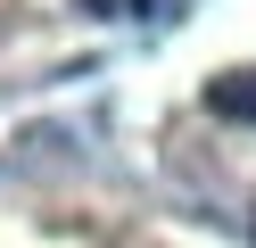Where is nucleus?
<instances>
[{
    "mask_svg": "<svg viewBox=\"0 0 256 248\" xmlns=\"http://www.w3.org/2000/svg\"><path fill=\"white\" fill-rule=\"evenodd\" d=\"M206 108H215V116H240V124H256V66L215 75V83H206Z\"/></svg>",
    "mask_w": 256,
    "mask_h": 248,
    "instance_id": "nucleus-1",
    "label": "nucleus"
},
{
    "mask_svg": "<svg viewBox=\"0 0 256 248\" xmlns=\"http://www.w3.org/2000/svg\"><path fill=\"white\" fill-rule=\"evenodd\" d=\"M91 17H174L182 0H83Z\"/></svg>",
    "mask_w": 256,
    "mask_h": 248,
    "instance_id": "nucleus-2",
    "label": "nucleus"
}]
</instances>
